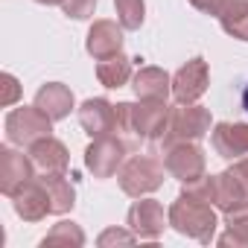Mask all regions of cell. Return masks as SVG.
Listing matches in <instances>:
<instances>
[{"mask_svg": "<svg viewBox=\"0 0 248 248\" xmlns=\"http://www.w3.org/2000/svg\"><path fill=\"white\" fill-rule=\"evenodd\" d=\"M167 102H146L132 105V102H120L117 105V132L126 135L132 140H161L170 123Z\"/></svg>", "mask_w": 248, "mask_h": 248, "instance_id": "1", "label": "cell"}, {"mask_svg": "<svg viewBox=\"0 0 248 248\" xmlns=\"http://www.w3.org/2000/svg\"><path fill=\"white\" fill-rule=\"evenodd\" d=\"M170 225L184 236H193L199 242H210V236L216 231V213H213L210 202L181 193L178 202L170 207Z\"/></svg>", "mask_w": 248, "mask_h": 248, "instance_id": "2", "label": "cell"}, {"mask_svg": "<svg viewBox=\"0 0 248 248\" xmlns=\"http://www.w3.org/2000/svg\"><path fill=\"white\" fill-rule=\"evenodd\" d=\"M210 132V111L202 105H187V108H172L167 132L161 138V146L170 149L175 143H196Z\"/></svg>", "mask_w": 248, "mask_h": 248, "instance_id": "3", "label": "cell"}, {"mask_svg": "<svg viewBox=\"0 0 248 248\" xmlns=\"http://www.w3.org/2000/svg\"><path fill=\"white\" fill-rule=\"evenodd\" d=\"M53 132V120L38 108V105H32V108H15L9 117H6V138H9V143H15V146H32L35 140H41V138H47Z\"/></svg>", "mask_w": 248, "mask_h": 248, "instance_id": "4", "label": "cell"}, {"mask_svg": "<svg viewBox=\"0 0 248 248\" xmlns=\"http://www.w3.org/2000/svg\"><path fill=\"white\" fill-rule=\"evenodd\" d=\"M164 172L167 167L155 155H135L120 172V187L129 196H146L164 184Z\"/></svg>", "mask_w": 248, "mask_h": 248, "instance_id": "5", "label": "cell"}, {"mask_svg": "<svg viewBox=\"0 0 248 248\" xmlns=\"http://www.w3.org/2000/svg\"><path fill=\"white\" fill-rule=\"evenodd\" d=\"M126 152H129V146L123 140H117V138H108V135L105 138H93V143L85 152V164L93 172V178H111L120 170Z\"/></svg>", "mask_w": 248, "mask_h": 248, "instance_id": "6", "label": "cell"}, {"mask_svg": "<svg viewBox=\"0 0 248 248\" xmlns=\"http://www.w3.org/2000/svg\"><path fill=\"white\" fill-rule=\"evenodd\" d=\"M164 167L172 178L178 181H196L204 175V152L196 146V143H175L167 149V158H164Z\"/></svg>", "mask_w": 248, "mask_h": 248, "instance_id": "7", "label": "cell"}, {"mask_svg": "<svg viewBox=\"0 0 248 248\" xmlns=\"http://www.w3.org/2000/svg\"><path fill=\"white\" fill-rule=\"evenodd\" d=\"M204 91H207V64H204V59L196 56L193 62H187L175 73V79H172V96L181 105H193Z\"/></svg>", "mask_w": 248, "mask_h": 248, "instance_id": "8", "label": "cell"}, {"mask_svg": "<svg viewBox=\"0 0 248 248\" xmlns=\"http://www.w3.org/2000/svg\"><path fill=\"white\" fill-rule=\"evenodd\" d=\"M129 228L140 236V239H158L164 233V225H167V216H164V204L155 202V199H146V202H135L132 210H129Z\"/></svg>", "mask_w": 248, "mask_h": 248, "instance_id": "9", "label": "cell"}, {"mask_svg": "<svg viewBox=\"0 0 248 248\" xmlns=\"http://www.w3.org/2000/svg\"><path fill=\"white\" fill-rule=\"evenodd\" d=\"M32 158H27L24 152H15V149H3L0 152V190H3L9 199L27 184L32 181Z\"/></svg>", "mask_w": 248, "mask_h": 248, "instance_id": "10", "label": "cell"}, {"mask_svg": "<svg viewBox=\"0 0 248 248\" xmlns=\"http://www.w3.org/2000/svg\"><path fill=\"white\" fill-rule=\"evenodd\" d=\"M79 123L91 138H105L117 132V105H111L108 99H88L79 108Z\"/></svg>", "mask_w": 248, "mask_h": 248, "instance_id": "11", "label": "cell"}, {"mask_svg": "<svg viewBox=\"0 0 248 248\" xmlns=\"http://www.w3.org/2000/svg\"><path fill=\"white\" fill-rule=\"evenodd\" d=\"M30 158H32L35 170H41L44 175H64L67 172V164H70V155H67L64 143L56 140L53 135L35 140L30 146Z\"/></svg>", "mask_w": 248, "mask_h": 248, "instance_id": "12", "label": "cell"}, {"mask_svg": "<svg viewBox=\"0 0 248 248\" xmlns=\"http://www.w3.org/2000/svg\"><path fill=\"white\" fill-rule=\"evenodd\" d=\"M12 202H15V213L21 216V219H27V222H38V219H44L47 213H50V196H47V187H44V181L38 178H32V181H27L15 196H12Z\"/></svg>", "mask_w": 248, "mask_h": 248, "instance_id": "13", "label": "cell"}, {"mask_svg": "<svg viewBox=\"0 0 248 248\" xmlns=\"http://www.w3.org/2000/svg\"><path fill=\"white\" fill-rule=\"evenodd\" d=\"M123 47V27H117L114 21H96L88 32V53L93 59H108L117 56Z\"/></svg>", "mask_w": 248, "mask_h": 248, "instance_id": "14", "label": "cell"}, {"mask_svg": "<svg viewBox=\"0 0 248 248\" xmlns=\"http://www.w3.org/2000/svg\"><path fill=\"white\" fill-rule=\"evenodd\" d=\"M210 140H213V149L222 158L248 155V126H239V123H219Z\"/></svg>", "mask_w": 248, "mask_h": 248, "instance_id": "15", "label": "cell"}, {"mask_svg": "<svg viewBox=\"0 0 248 248\" xmlns=\"http://www.w3.org/2000/svg\"><path fill=\"white\" fill-rule=\"evenodd\" d=\"M35 105L50 117V120H64L73 108V93L67 85H59V82H50L44 85L38 93H35Z\"/></svg>", "mask_w": 248, "mask_h": 248, "instance_id": "16", "label": "cell"}, {"mask_svg": "<svg viewBox=\"0 0 248 248\" xmlns=\"http://www.w3.org/2000/svg\"><path fill=\"white\" fill-rule=\"evenodd\" d=\"M172 85H170V76L161 70V67H143L138 76H135V93L146 102H167Z\"/></svg>", "mask_w": 248, "mask_h": 248, "instance_id": "17", "label": "cell"}, {"mask_svg": "<svg viewBox=\"0 0 248 248\" xmlns=\"http://www.w3.org/2000/svg\"><path fill=\"white\" fill-rule=\"evenodd\" d=\"M41 181H44L47 196H50V213H56V216L67 213L73 207V202H76V193H73L70 181L64 175H44Z\"/></svg>", "mask_w": 248, "mask_h": 248, "instance_id": "18", "label": "cell"}, {"mask_svg": "<svg viewBox=\"0 0 248 248\" xmlns=\"http://www.w3.org/2000/svg\"><path fill=\"white\" fill-rule=\"evenodd\" d=\"M96 76H99V82H102L105 88H120V85H126L129 76H132V59H126L123 53L108 56V59L99 62Z\"/></svg>", "mask_w": 248, "mask_h": 248, "instance_id": "19", "label": "cell"}, {"mask_svg": "<svg viewBox=\"0 0 248 248\" xmlns=\"http://www.w3.org/2000/svg\"><path fill=\"white\" fill-rule=\"evenodd\" d=\"M222 245H248V204L228 213V233L219 239Z\"/></svg>", "mask_w": 248, "mask_h": 248, "instance_id": "20", "label": "cell"}, {"mask_svg": "<svg viewBox=\"0 0 248 248\" xmlns=\"http://www.w3.org/2000/svg\"><path fill=\"white\" fill-rule=\"evenodd\" d=\"M123 30H138L143 24V0H114Z\"/></svg>", "mask_w": 248, "mask_h": 248, "instance_id": "21", "label": "cell"}, {"mask_svg": "<svg viewBox=\"0 0 248 248\" xmlns=\"http://www.w3.org/2000/svg\"><path fill=\"white\" fill-rule=\"evenodd\" d=\"M50 242H76V245H82V242H85V233H82L73 222H59V225L44 236V245H50Z\"/></svg>", "mask_w": 248, "mask_h": 248, "instance_id": "22", "label": "cell"}, {"mask_svg": "<svg viewBox=\"0 0 248 248\" xmlns=\"http://www.w3.org/2000/svg\"><path fill=\"white\" fill-rule=\"evenodd\" d=\"M62 9H64V15H67V18L82 21V18H91V15H93L96 0H64Z\"/></svg>", "mask_w": 248, "mask_h": 248, "instance_id": "23", "label": "cell"}, {"mask_svg": "<svg viewBox=\"0 0 248 248\" xmlns=\"http://www.w3.org/2000/svg\"><path fill=\"white\" fill-rule=\"evenodd\" d=\"M190 3H193L196 9H202V12H207V15H216V18H219V12L225 9L228 0H190Z\"/></svg>", "mask_w": 248, "mask_h": 248, "instance_id": "24", "label": "cell"}, {"mask_svg": "<svg viewBox=\"0 0 248 248\" xmlns=\"http://www.w3.org/2000/svg\"><path fill=\"white\" fill-rule=\"evenodd\" d=\"M3 82H6V96H3V105H12V102L18 99V82H15V76H12V73H6V76H3Z\"/></svg>", "mask_w": 248, "mask_h": 248, "instance_id": "25", "label": "cell"}, {"mask_svg": "<svg viewBox=\"0 0 248 248\" xmlns=\"http://www.w3.org/2000/svg\"><path fill=\"white\" fill-rule=\"evenodd\" d=\"M233 175H236V178L242 181V187L248 190V158H245V161H239V164L233 167Z\"/></svg>", "mask_w": 248, "mask_h": 248, "instance_id": "26", "label": "cell"}, {"mask_svg": "<svg viewBox=\"0 0 248 248\" xmlns=\"http://www.w3.org/2000/svg\"><path fill=\"white\" fill-rule=\"evenodd\" d=\"M242 108L248 111V85H245V91H242Z\"/></svg>", "mask_w": 248, "mask_h": 248, "instance_id": "27", "label": "cell"}]
</instances>
